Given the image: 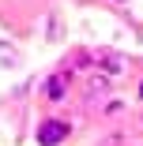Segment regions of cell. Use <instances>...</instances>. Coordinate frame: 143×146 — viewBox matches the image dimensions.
<instances>
[{"label":"cell","mask_w":143,"mask_h":146,"mask_svg":"<svg viewBox=\"0 0 143 146\" xmlns=\"http://www.w3.org/2000/svg\"><path fill=\"white\" fill-rule=\"evenodd\" d=\"M94 60L105 68V71H124V60H121V56L117 52H109V49H102V52H94Z\"/></svg>","instance_id":"3957f363"},{"label":"cell","mask_w":143,"mask_h":146,"mask_svg":"<svg viewBox=\"0 0 143 146\" xmlns=\"http://www.w3.org/2000/svg\"><path fill=\"white\" fill-rule=\"evenodd\" d=\"M117 4H128V0H117Z\"/></svg>","instance_id":"8992f818"},{"label":"cell","mask_w":143,"mask_h":146,"mask_svg":"<svg viewBox=\"0 0 143 146\" xmlns=\"http://www.w3.org/2000/svg\"><path fill=\"white\" fill-rule=\"evenodd\" d=\"M11 64H15V49L0 45V68H11Z\"/></svg>","instance_id":"277c9868"},{"label":"cell","mask_w":143,"mask_h":146,"mask_svg":"<svg viewBox=\"0 0 143 146\" xmlns=\"http://www.w3.org/2000/svg\"><path fill=\"white\" fill-rule=\"evenodd\" d=\"M64 94H68V71L49 75V79H45V98H49V101H60Z\"/></svg>","instance_id":"7a4b0ae2"},{"label":"cell","mask_w":143,"mask_h":146,"mask_svg":"<svg viewBox=\"0 0 143 146\" xmlns=\"http://www.w3.org/2000/svg\"><path fill=\"white\" fill-rule=\"evenodd\" d=\"M139 98H143V82H139Z\"/></svg>","instance_id":"5b68a950"},{"label":"cell","mask_w":143,"mask_h":146,"mask_svg":"<svg viewBox=\"0 0 143 146\" xmlns=\"http://www.w3.org/2000/svg\"><path fill=\"white\" fill-rule=\"evenodd\" d=\"M68 124L64 120H45L42 127H38V146H60L64 139H68Z\"/></svg>","instance_id":"6da1fadb"}]
</instances>
